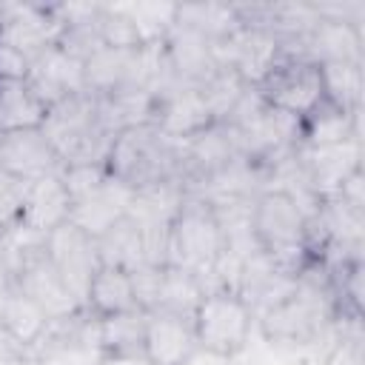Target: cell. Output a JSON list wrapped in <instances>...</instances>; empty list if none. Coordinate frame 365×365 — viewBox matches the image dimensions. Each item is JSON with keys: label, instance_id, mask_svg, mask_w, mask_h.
I'll return each mask as SVG.
<instances>
[{"label": "cell", "instance_id": "obj_1", "mask_svg": "<svg viewBox=\"0 0 365 365\" xmlns=\"http://www.w3.org/2000/svg\"><path fill=\"white\" fill-rule=\"evenodd\" d=\"M222 254L225 228L220 222L217 208L200 194H185L165 228L163 265L182 268L205 285V279L214 277Z\"/></svg>", "mask_w": 365, "mask_h": 365}, {"label": "cell", "instance_id": "obj_2", "mask_svg": "<svg viewBox=\"0 0 365 365\" xmlns=\"http://www.w3.org/2000/svg\"><path fill=\"white\" fill-rule=\"evenodd\" d=\"M106 171L134 194L165 182L180 185V140L168 137L154 123L131 125L114 137Z\"/></svg>", "mask_w": 365, "mask_h": 365}, {"label": "cell", "instance_id": "obj_3", "mask_svg": "<svg viewBox=\"0 0 365 365\" xmlns=\"http://www.w3.org/2000/svg\"><path fill=\"white\" fill-rule=\"evenodd\" d=\"M254 245L282 271L297 274L308 265V211L282 188H262L248 205Z\"/></svg>", "mask_w": 365, "mask_h": 365}, {"label": "cell", "instance_id": "obj_4", "mask_svg": "<svg viewBox=\"0 0 365 365\" xmlns=\"http://www.w3.org/2000/svg\"><path fill=\"white\" fill-rule=\"evenodd\" d=\"M191 322H194L200 351L217 359H231L240 351H245L254 314L237 291L217 288V291L202 294V299L197 302L191 314Z\"/></svg>", "mask_w": 365, "mask_h": 365}, {"label": "cell", "instance_id": "obj_5", "mask_svg": "<svg viewBox=\"0 0 365 365\" xmlns=\"http://www.w3.org/2000/svg\"><path fill=\"white\" fill-rule=\"evenodd\" d=\"M254 88L265 106H271L282 114H291L297 120L311 114L325 100L319 63L294 57L285 51H277L274 66L265 71V77Z\"/></svg>", "mask_w": 365, "mask_h": 365}, {"label": "cell", "instance_id": "obj_6", "mask_svg": "<svg viewBox=\"0 0 365 365\" xmlns=\"http://www.w3.org/2000/svg\"><path fill=\"white\" fill-rule=\"evenodd\" d=\"M9 268H11V285L23 297H29L48 317V322H60V319H68V317L86 311L77 302V297L68 291V285L63 282V277L57 274L51 259L46 257L43 242L11 254Z\"/></svg>", "mask_w": 365, "mask_h": 365}, {"label": "cell", "instance_id": "obj_7", "mask_svg": "<svg viewBox=\"0 0 365 365\" xmlns=\"http://www.w3.org/2000/svg\"><path fill=\"white\" fill-rule=\"evenodd\" d=\"M43 251L51 259V265L57 268V274L63 277V282L68 285V291L86 308L88 285L100 268L94 237H88L83 228H77L71 220H66L63 225L51 228L43 237Z\"/></svg>", "mask_w": 365, "mask_h": 365}, {"label": "cell", "instance_id": "obj_8", "mask_svg": "<svg viewBox=\"0 0 365 365\" xmlns=\"http://www.w3.org/2000/svg\"><path fill=\"white\" fill-rule=\"evenodd\" d=\"M197 351L200 348L191 317L171 311H148L143 339L145 365H188Z\"/></svg>", "mask_w": 365, "mask_h": 365}, {"label": "cell", "instance_id": "obj_9", "mask_svg": "<svg viewBox=\"0 0 365 365\" xmlns=\"http://www.w3.org/2000/svg\"><path fill=\"white\" fill-rule=\"evenodd\" d=\"M0 168L20 177V180H43L63 174V160L57 157L54 145L43 134V128H23L3 134V151H0Z\"/></svg>", "mask_w": 365, "mask_h": 365}, {"label": "cell", "instance_id": "obj_10", "mask_svg": "<svg viewBox=\"0 0 365 365\" xmlns=\"http://www.w3.org/2000/svg\"><path fill=\"white\" fill-rule=\"evenodd\" d=\"M26 83H29V88L34 91V97H37L46 108H51V106H57L60 100L86 91L83 60H77L74 54H68V51L51 46V48H46V51L31 63Z\"/></svg>", "mask_w": 365, "mask_h": 365}, {"label": "cell", "instance_id": "obj_11", "mask_svg": "<svg viewBox=\"0 0 365 365\" xmlns=\"http://www.w3.org/2000/svg\"><path fill=\"white\" fill-rule=\"evenodd\" d=\"M214 123L200 88L194 86H174L163 94H157L154 106V125L165 131L174 140H188L197 131L208 128Z\"/></svg>", "mask_w": 365, "mask_h": 365}, {"label": "cell", "instance_id": "obj_12", "mask_svg": "<svg viewBox=\"0 0 365 365\" xmlns=\"http://www.w3.org/2000/svg\"><path fill=\"white\" fill-rule=\"evenodd\" d=\"M71 217V197L66 191V182L60 174L54 177H43V180H34L29 185V194H26V205H23V214H20V222L14 228L31 234V237H46L51 228L63 225L66 220Z\"/></svg>", "mask_w": 365, "mask_h": 365}, {"label": "cell", "instance_id": "obj_13", "mask_svg": "<svg viewBox=\"0 0 365 365\" xmlns=\"http://www.w3.org/2000/svg\"><path fill=\"white\" fill-rule=\"evenodd\" d=\"M94 245H97L100 265H108V268H123L131 274L148 262V240L140 220L131 211H125L103 234H97Z\"/></svg>", "mask_w": 365, "mask_h": 365}, {"label": "cell", "instance_id": "obj_14", "mask_svg": "<svg viewBox=\"0 0 365 365\" xmlns=\"http://www.w3.org/2000/svg\"><path fill=\"white\" fill-rule=\"evenodd\" d=\"M359 143V111H348L328 97L299 120V148H322L339 143Z\"/></svg>", "mask_w": 365, "mask_h": 365}, {"label": "cell", "instance_id": "obj_15", "mask_svg": "<svg viewBox=\"0 0 365 365\" xmlns=\"http://www.w3.org/2000/svg\"><path fill=\"white\" fill-rule=\"evenodd\" d=\"M145 311H123L97 319V348L103 359H143L145 339Z\"/></svg>", "mask_w": 365, "mask_h": 365}, {"label": "cell", "instance_id": "obj_16", "mask_svg": "<svg viewBox=\"0 0 365 365\" xmlns=\"http://www.w3.org/2000/svg\"><path fill=\"white\" fill-rule=\"evenodd\" d=\"M134 308H137V299H134L131 274L123 268L100 265L86 294V311L100 319V317H111V314H123Z\"/></svg>", "mask_w": 365, "mask_h": 365}, {"label": "cell", "instance_id": "obj_17", "mask_svg": "<svg viewBox=\"0 0 365 365\" xmlns=\"http://www.w3.org/2000/svg\"><path fill=\"white\" fill-rule=\"evenodd\" d=\"M46 106L34 97L26 80H0V131L40 128L46 120Z\"/></svg>", "mask_w": 365, "mask_h": 365}, {"label": "cell", "instance_id": "obj_18", "mask_svg": "<svg viewBox=\"0 0 365 365\" xmlns=\"http://www.w3.org/2000/svg\"><path fill=\"white\" fill-rule=\"evenodd\" d=\"M0 325H3L14 339H20L26 348L34 351L51 322H48V317H46L29 297H23V294L11 285V288L6 291V297H3Z\"/></svg>", "mask_w": 365, "mask_h": 365}, {"label": "cell", "instance_id": "obj_19", "mask_svg": "<svg viewBox=\"0 0 365 365\" xmlns=\"http://www.w3.org/2000/svg\"><path fill=\"white\" fill-rule=\"evenodd\" d=\"M202 282L182 271V268H171L165 265L163 268V285H160V299H157V308L154 311H171V314H182V317H191L197 302L202 299Z\"/></svg>", "mask_w": 365, "mask_h": 365}, {"label": "cell", "instance_id": "obj_20", "mask_svg": "<svg viewBox=\"0 0 365 365\" xmlns=\"http://www.w3.org/2000/svg\"><path fill=\"white\" fill-rule=\"evenodd\" d=\"M322 86L325 97L348 111H359L362 106V66L351 63H322Z\"/></svg>", "mask_w": 365, "mask_h": 365}, {"label": "cell", "instance_id": "obj_21", "mask_svg": "<svg viewBox=\"0 0 365 365\" xmlns=\"http://www.w3.org/2000/svg\"><path fill=\"white\" fill-rule=\"evenodd\" d=\"M97 34H100V43L108 48H143L145 46L134 20L120 6H103L100 9Z\"/></svg>", "mask_w": 365, "mask_h": 365}, {"label": "cell", "instance_id": "obj_22", "mask_svg": "<svg viewBox=\"0 0 365 365\" xmlns=\"http://www.w3.org/2000/svg\"><path fill=\"white\" fill-rule=\"evenodd\" d=\"M29 185H31L29 180H20L0 168V228L3 231H11L20 222Z\"/></svg>", "mask_w": 365, "mask_h": 365}, {"label": "cell", "instance_id": "obj_23", "mask_svg": "<svg viewBox=\"0 0 365 365\" xmlns=\"http://www.w3.org/2000/svg\"><path fill=\"white\" fill-rule=\"evenodd\" d=\"M339 325H345V328H342V334H339L336 345L325 354L322 365H365L359 319H342Z\"/></svg>", "mask_w": 365, "mask_h": 365}, {"label": "cell", "instance_id": "obj_24", "mask_svg": "<svg viewBox=\"0 0 365 365\" xmlns=\"http://www.w3.org/2000/svg\"><path fill=\"white\" fill-rule=\"evenodd\" d=\"M362 165H356L342 182H339V188H336V194L331 197V200H336L339 205H345L348 211H354V214H359L362 217V205H365V191H362Z\"/></svg>", "mask_w": 365, "mask_h": 365}, {"label": "cell", "instance_id": "obj_25", "mask_svg": "<svg viewBox=\"0 0 365 365\" xmlns=\"http://www.w3.org/2000/svg\"><path fill=\"white\" fill-rule=\"evenodd\" d=\"M29 359H31V348H26L0 325V365H29Z\"/></svg>", "mask_w": 365, "mask_h": 365}, {"label": "cell", "instance_id": "obj_26", "mask_svg": "<svg viewBox=\"0 0 365 365\" xmlns=\"http://www.w3.org/2000/svg\"><path fill=\"white\" fill-rule=\"evenodd\" d=\"M6 288H11V268H9V262L0 259V291H6Z\"/></svg>", "mask_w": 365, "mask_h": 365}, {"label": "cell", "instance_id": "obj_27", "mask_svg": "<svg viewBox=\"0 0 365 365\" xmlns=\"http://www.w3.org/2000/svg\"><path fill=\"white\" fill-rule=\"evenodd\" d=\"M0 259L6 262V231L0 228Z\"/></svg>", "mask_w": 365, "mask_h": 365}]
</instances>
